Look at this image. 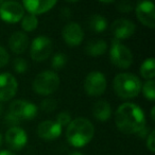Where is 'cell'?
I'll return each mask as SVG.
<instances>
[{"label":"cell","instance_id":"cell-5","mask_svg":"<svg viewBox=\"0 0 155 155\" xmlns=\"http://www.w3.org/2000/svg\"><path fill=\"white\" fill-rule=\"evenodd\" d=\"M110 60L114 66L120 69H127L133 63V54L127 46L117 39H113L110 48Z\"/></svg>","mask_w":155,"mask_h":155},{"label":"cell","instance_id":"cell-9","mask_svg":"<svg viewBox=\"0 0 155 155\" xmlns=\"http://www.w3.org/2000/svg\"><path fill=\"white\" fill-rule=\"evenodd\" d=\"M25 16V9L17 1H5L0 5V18L9 24H15Z\"/></svg>","mask_w":155,"mask_h":155},{"label":"cell","instance_id":"cell-19","mask_svg":"<svg viewBox=\"0 0 155 155\" xmlns=\"http://www.w3.org/2000/svg\"><path fill=\"white\" fill-rule=\"evenodd\" d=\"M107 51V44L103 39H93L87 43L85 52L91 56H100Z\"/></svg>","mask_w":155,"mask_h":155},{"label":"cell","instance_id":"cell-20","mask_svg":"<svg viewBox=\"0 0 155 155\" xmlns=\"http://www.w3.org/2000/svg\"><path fill=\"white\" fill-rule=\"evenodd\" d=\"M87 24L91 31L98 33L103 32L107 28V20L104 16L100 15V14H93L89 16Z\"/></svg>","mask_w":155,"mask_h":155},{"label":"cell","instance_id":"cell-6","mask_svg":"<svg viewBox=\"0 0 155 155\" xmlns=\"http://www.w3.org/2000/svg\"><path fill=\"white\" fill-rule=\"evenodd\" d=\"M106 78L100 71H91L86 75L84 81V89L91 97H98L104 94L106 89Z\"/></svg>","mask_w":155,"mask_h":155},{"label":"cell","instance_id":"cell-2","mask_svg":"<svg viewBox=\"0 0 155 155\" xmlns=\"http://www.w3.org/2000/svg\"><path fill=\"white\" fill-rule=\"evenodd\" d=\"M95 135V127L86 118L73 119L68 124L66 130L67 141L75 148L86 146Z\"/></svg>","mask_w":155,"mask_h":155},{"label":"cell","instance_id":"cell-26","mask_svg":"<svg viewBox=\"0 0 155 155\" xmlns=\"http://www.w3.org/2000/svg\"><path fill=\"white\" fill-rule=\"evenodd\" d=\"M13 68L17 73H25L28 70V63L24 58H16L13 62Z\"/></svg>","mask_w":155,"mask_h":155},{"label":"cell","instance_id":"cell-23","mask_svg":"<svg viewBox=\"0 0 155 155\" xmlns=\"http://www.w3.org/2000/svg\"><path fill=\"white\" fill-rule=\"evenodd\" d=\"M67 55L62 52H58L52 56L51 60V66L54 70H62L65 67V65L67 64Z\"/></svg>","mask_w":155,"mask_h":155},{"label":"cell","instance_id":"cell-10","mask_svg":"<svg viewBox=\"0 0 155 155\" xmlns=\"http://www.w3.org/2000/svg\"><path fill=\"white\" fill-rule=\"evenodd\" d=\"M18 82L16 78L9 72L0 73V102L11 100L16 95Z\"/></svg>","mask_w":155,"mask_h":155},{"label":"cell","instance_id":"cell-21","mask_svg":"<svg viewBox=\"0 0 155 155\" xmlns=\"http://www.w3.org/2000/svg\"><path fill=\"white\" fill-rule=\"evenodd\" d=\"M140 74L147 80H153L155 75V61L154 58H148L140 66Z\"/></svg>","mask_w":155,"mask_h":155},{"label":"cell","instance_id":"cell-14","mask_svg":"<svg viewBox=\"0 0 155 155\" xmlns=\"http://www.w3.org/2000/svg\"><path fill=\"white\" fill-rule=\"evenodd\" d=\"M136 26L133 21L125 18H120L113 22L112 33L114 34L115 38L120 41L121 39H127L131 37L135 33Z\"/></svg>","mask_w":155,"mask_h":155},{"label":"cell","instance_id":"cell-4","mask_svg":"<svg viewBox=\"0 0 155 155\" xmlns=\"http://www.w3.org/2000/svg\"><path fill=\"white\" fill-rule=\"evenodd\" d=\"M60 78L53 70H46L38 73L33 81V91L41 96H49L56 91L60 86Z\"/></svg>","mask_w":155,"mask_h":155},{"label":"cell","instance_id":"cell-35","mask_svg":"<svg viewBox=\"0 0 155 155\" xmlns=\"http://www.w3.org/2000/svg\"><path fill=\"white\" fill-rule=\"evenodd\" d=\"M3 110V105H2V102H0V114H1V112H2Z\"/></svg>","mask_w":155,"mask_h":155},{"label":"cell","instance_id":"cell-29","mask_svg":"<svg viewBox=\"0 0 155 155\" xmlns=\"http://www.w3.org/2000/svg\"><path fill=\"white\" fill-rule=\"evenodd\" d=\"M10 61V54L9 52L7 51V49L3 47H1L0 46V68L3 66H5V65L9 63Z\"/></svg>","mask_w":155,"mask_h":155},{"label":"cell","instance_id":"cell-34","mask_svg":"<svg viewBox=\"0 0 155 155\" xmlns=\"http://www.w3.org/2000/svg\"><path fill=\"white\" fill-rule=\"evenodd\" d=\"M68 155H83L82 153H80V152H78V151H73V152H70Z\"/></svg>","mask_w":155,"mask_h":155},{"label":"cell","instance_id":"cell-32","mask_svg":"<svg viewBox=\"0 0 155 155\" xmlns=\"http://www.w3.org/2000/svg\"><path fill=\"white\" fill-rule=\"evenodd\" d=\"M0 155H16V154L11 152L10 150H2V151H0Z\"/></svg>","mask_w":155,"mask_h":155},{"label":"cell","instance_id":"cell-22","mask_svg":"<svg viewBox=\"0 0 155 155\" xmlns=\"http://www.w3.org/2000/svg\"><path fill=\"white\" fill-rule=\"evenodd\" d=\"M38 27V19L35 15L28 14L25 15L21 19V28L26 32H32Z\"/></svg>","mask_w":155,"mask_h":155},{"label":"cell","instance_id":"cell-17","mask_svg":"<svg viewBox=\"0 0 155 155\" xmlns=\"http://www.w3.org/2000/svg\"><path fill=\"white\" fill-rule=\"evenodd\" d=\"M29 45H30V39H29L28 35L21 31L14 32L9 39L10 49L16 54L24 53L28 49Z\"/></svg>","mask_w":155,"mask_h":155},{"label":"cell","instance_id":"cell-28","mask_svg":"<svg viewBox=\"0 0 155 155\" xmlns=\"http://www.w3.org/2000/svg\"><path fill=\"white\" fill-rule=\"evenodd\" d=\"M133 9V5L130 1H127V0H123V1H120V2L117 3V10L119 12H122V13H129Z\"/></svg>","mask_w":155,"mask_h":155},{"label":"cell","instance_id":"cell-18","mask_svg":"<svg viewBox=\"0 0 155 155\" xmlns=\"http://www.w3.org/2000/svg\"><path fill=\"white\" fill-rule=\"evenodd\" d=\"M93 116L98 121L105 122L112 116V107L106 100H99L93 106Z\"/></svg>","mask_w":155,"mask_h":155},{"label":"cell","instance_id":"cell-25","mask_svg":"<svg viewBox=\"0 0 155 155\" xmlns=\"http://www.w3.org/2000/svg\"><path fill=\"white\" fill-rule=\"evenodd\" d=\"M56 107H58V102L53 98H47V99L43 100L41 103V108L46 113L53 112Z\"/></svg>","mask_w":155,"mask_h":155},{"label":"cell","instance_id":"cell-8","mask_svg":"<svg viewBox=\"0 0 155 155\" xmlns=\"http://www.w3.org/2000/svg\"><path fill=\"white\" fill-rule=\"evenodd\" d=\"M10 113L20 121L32 120L37 115V106L28 100H14L10 105Z\"/></svg>","mask_w":155,"mask_h":155},{"label":"cell","instance_id":"cell-15","mask_svg":"<svg viewBox=\"0 0 155 155\" xmlns=\"http://www.w3.org/2000/svg\"><path fill=\"white\" fill-rule=\"evenodd\" d=\"M62 133V127L55 121L46 120L38 124L37 135L39 138L45 140H54L60 137Z\"/></svg>","mask_w":155,"mask_h":155},{"label":"cell","instance_id":"cell-27","mask_svg":"<svg viewBox=\"0 0 155 155\" xmlns=\"http://www.w3.org/2000/svg\"><path fill=\"white\" fill-rule=\"evenodd\" d=\"M55 122L60 125L61 127H68V124L71 122V115L67 112H61L56 115Z\"/></svg>","mask_w":155,"mask_h":155},{"label":"cell","instance_id":"cell-3","mask_svg":"<svg viewBox=\"0 0 155 155\" xmlns=\"http://www.w3.org/2000/svg\"><path fill=\"white\" fill-rule=\"evenodd\" d=\"M141 85L139 78L130 72L118 73L113 82L115 93L122 99H132L137 97L141 91Z\"/></svg>","mask_w":155,"mask_h":155},{"label":"cell","instance_id":"cell-1","mask_svg":"<svg viewBox=\"0 0 155 155\" xmlns=\"http://www.w3.org/2000/svg\"><path fill=\"white\" fill-rule=\"evenodd\" d=\"M115 122L119 131L124 134H138L146 127V116L140 106L125 102L115 113Z\"/></svg>","mask_w":155,"mask_h":155},{"label":"cell","instance_id":"cell-12","mask_svg":"<svg viewBox=\"0 0 155 155\" xmlns=\"http://www.w3.org/2000/svg\"><path fill=\"white\" fill-rule=\"evenodd\" d=\"M5 142L12 150H21L28 142V135L26 131L19 127H10L5 133Z\"/></svg>","mask_w":155,"mask_h":155},{"label":"cell","instance_id":"cell-16","mask_svg":"<svg viewBox=\"0 0 155 155\" xmlns=\"http://www.w3.org/2000/svg\"><path fill=\"white\" fill-rule=\"evenodd\" d=\"M25 10L32 15H38L50 11L56 5L55 0H26L21 3Z\"/></svg>","mask_w":155,"mask_h":155},{"label":"cell","instance_id":"cell-7","mask_svg":"<svg viewBox=\"0 0 155 155\" xmlns=\"http://www.w3.org/2000/svg\"><path fill=\"white\" fill-rule=\"evenodd\" d=\"M52 41L47 36H37L33 39L30 47V55L36 62L47 60L52 52Z\"/></svg>","mask_w":155,"mask_h":155},{"label":"cell","instance_id":"cell-33","mask_svg":"<svg viewBox=\"0 0 155 155\" xmlns=\"http://www.w3.org/2000/svg\"><path fill=\"white\" fill-rule=\"evenodd\" d=\"M154 112H155V107L153 106L151 108V118H152V120H154Z\"/></svg>","mask_w":155,"mask_h":155},{"label":"cell","instance_id":"cell-13","mask_svg":"<svg viewBox=\"0 0 155 155\" xmlns=\"http://www.w3.org/2000/svg\"><path fill=\"white\" fill-rule=\"evenodd\" d=\"M62 36L67 45L75 47L80 45L84 39V31L77 22H69L63 29Z\"/></svg>","mask_w":155,"mask_h":155},{"label":"cell","instance_id":"cell-31","mask_svg":"<svg viewBox=\"0 0 155 155\" xmlns=\"http://www.w3.org/2000/svg\"><path fill=\"white\" fill-rule=\"evenodd\" d=\"M5 120H7V122L9 123L10 125H11V127H17V124H19V123H20L19 119L16 118V117L14 116V115H12L10 112H9V114L5 116Z\"/></svg>","mask_w":155,"mask_h":155},{"label":"cell","instance_id":"cell-11","mask_svg":"<svg viewBox=\"0 0 155 155\" xmlns=\"http://www.w3.org/2000/svg\"><path fill=\"white\" fill-rule=\"evenodd\" d=\"M136 16L143 26L153 29L155 26V7L151 1H140L135 8Z\"/></svg>","mask_w":155,"mask_h":155},{"label":"cell","instance_id":"cell-36","mask_svg":"<svg viewBox=\"0 0 155 155\" xmlns=\"http://www.w3.org/2000/svg\"><path fill=\"white\" fill-rule=\"evenodd\" d=\"M1 143H2V135L0 134V147H1Z\"/></svg>","mask_w":155,"mask_h":155},{"label":"cell","instance_id":"cell-30","mask_svg":"<svg viewBox=\"0 0 155 155\" xmlns=\"http://www.w3.org/2000/svg\"><path fill=\"white\" fill-rule=\"evenodd\" d=\"M154 135H155V131H152L149 133V135L147 136V148L149 149L151 153H154L155 151V144H154Z\"/></svg>","mask_w":155,"mask_h":155},{"label":"cell","instance_id":"cell-24","mask_svg":"<svg viewBox=\"0 0 155 155\" xmlns=\"http://www.w3.org/2000/svg\"><path fill=\"white\" fill-rule=\"evenodd\" d=\"M155 83L154 80H147L144 84L141 85V91L143 96L150 101H154L155 99Z\"/></svg>","mask_w":155,"mask_h":155}]
</instances>
